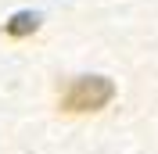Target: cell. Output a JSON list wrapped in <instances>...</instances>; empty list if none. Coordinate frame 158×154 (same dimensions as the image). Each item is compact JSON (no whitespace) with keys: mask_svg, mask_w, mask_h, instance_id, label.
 I'll return each mask as SVG.
<instances>
[{"mask_svg":"<svg viewBox=\"0 0 158 154\" xmlns=\"http://www.w3.org/2000/svg\"><path fill=\"white\" fill-rule=\"evenodd\" d=\"M111 97H115L111 79H104V75H79V79H72L69 86L61 90L58 104L69 115H83V111H101Z\"/></svg>","mask_w":158,"mask_h":154,"instance_id":"obj_1","label":"cell"},{"mask_svg":"<svg viewBox=\"0 0 158 154\" xmlns=\"http://www.w3.org/2000/svg\"><path fill=\"white\" fill-rule=\"evenodd\" d=\"M40 29V18L36 14H29V11H18V14H15V18L7 22V25H4V32H7L11 39H22V36H32V32Z\"/></svg>","mask_w":158,"mask_h":154,"instance_id":"obj_2","label":"cell"}]
</instances>
